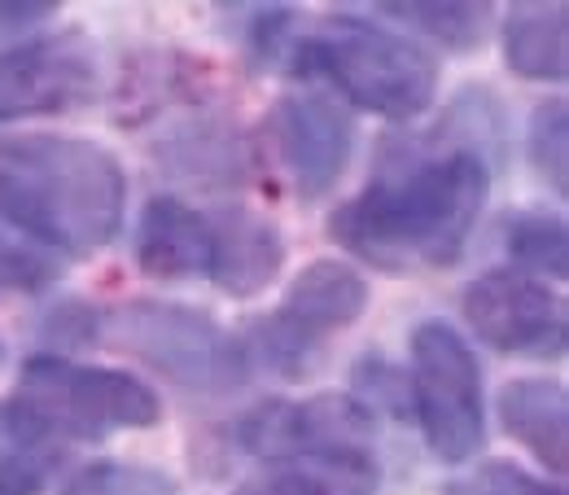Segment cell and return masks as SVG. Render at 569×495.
<instances>
[{"mask_svg": "<svg viewBox=\"0 0 569 495\" xmlns=\"http://www.w3.org/2000/svg\"><path fill=\"white\" fill-rule=\"evenodd\" d=\"M530 162L539 171V180H548L561 198H566V180H569V115L566 101H548L535 110L530 119Z\"/></svg>", "mask_w": 569, "mask_h": 495, "instance_id": "cell-20", "label": "cell"}, {"mask_svg": "<svg viewBox=\"0 0 569 495\" xmlns=\"http://www.w3.org/2000/svg\"><path fill=\"white\" fill-rule=\"evenodd\" d=\"M106 338L114 352H128L158 368L167 382L202 395H223L246 382L250 359L246 347L219 329V320L162 298H137L101 316V325L88 329V338Z\"/></svg>", "mask_w": 569, "mask_h": 495, "instance_id": "cell-4", "label": "cell"}, {"mask_svg": "<svg viewBox=\"0 0 569 495\" xmlns=\"http://www.w3.org/2000/svg\"><path fill=\"white\" fill-rule=\"evenodd\" d=\"M259 487L263 495H377L381 465L372 443L316 447V452H293L272 461Z\"/></svg>", "mask_w": 569, "mask_h": 495, "instance_id": "cell-14", "label": "cell"}, {"mask_svg": "<svg viewBox=\"0 0 569 495\" xmlns=\"http://www.w3.org/2000/svg\"><path fill=\"white\" fill-rule=\"evenodd\" d=\"M53 277H58V264L44 250H36L31 241H22V232H13L4 224V215H0V285L36 294V289H44Z\"/></svg>", "mask_w": 569, "mask_h": 495, "instance_id": "cell-22", "label": "cell"}, {"mask_svg": "<svg viewBox=\"0 0 569 495\" xmlns=\"http://www.w3.org/2000/svg\"><path fill=\"white\" fill-rule=\"evenodd\" d=\"M167 492L162 478L144 474V469H128L119 461H92L79 478H71V487L62 495H153Z\"/></svg>", "mask_w": 569, "mask_h": 495, "instance_id": "cell-23", "label": "cell"}, {"mask_svg": "<svg viewBox=\"0 0 569 495\" xmlns=\"http://www.w3.org/2000/svg\"><path fill=\"white\" fill-rule=\"evenodd\" d=\"M503 62L521 79L561 83L569 62L566 4H512L503 22Z\"/></svg>", "mask_w": 569, "mask_h": 495, "instance_id": "cell-16", "label": "cell"}, {"mask_svg": "<svg viewBox=\"0 0 569 495\" xmlns=\"http://www.w3.org/2000/svg\"><path fill=\"white\" fill-rule=\"evenodd\" d=\"M386 18L408 22L412 31H421L426 40L451 49V53H469L487 40L491 27V4H438V0H408V4H377Z\"/></svg>", "mask_w": 569, "mask_h": 495, "instance_id": "cell-18", "label": "cell"}, {"mask_svg": "<svg viewBox=\"0 0 569 495\" xmlns=\"http://www.w3.org/2000/svg\"><path fill=\"white\" fill-rule=\"evenodd\" d=\"M13 399L62 443L106 438L114 429H149L162 417L153 386H144L141 377L67 355H31L18 373Z\"/></svg>", "mask_w": 569, "mask_h": 495, "instance_id": "cell-5", "label": "cell"}, {"mask_svg": "<svg viewBox=\"0 0 569 495\" xmlns=\"http://www.w3.org/2000/svg\"><path fill=\"white\" fill-rule=\"evenodd\" d=\"M128 207V176L97 141L27 132L0 145V215L44 255L106 250Z\"/></svg>", "mask_w": 569, "mask_h": 495, "instance_id": "cell-2", "label": "cell"}, {"mask_svg": "<svg viewBox=\"0 0 569 495\" xmlns=\"http://www.w3.org/2000/svg\"><path fill=\"white\" fill-rule=\"evenodd\" d=\"M408 399L429 452L442 465H465L478 456L487 438V399H482V364L460 329L442 320H421L412 334L408 359Z\"/></svg>", "mask_w": 569, "mask_h": 495, "instance_id": "cell-6", "label": "cell"}, {"mask_svg": "<svg viewBox=\"0 0 569 495\" xmlns=\"http://www.w3.org/2000/svg\"><path fill=\"white\" fill-rule=\"evenodd\" d=\"M0 359H4V343H0Z\"/></svg>", "mask_w": 569, "mask_h": 495, "instance_id": "cell-25", "label": "cell"}, {"mask_svg": "<svg viewBox=\"0 0 569 495\" xmlns=\"http://www.w3.org/2000/svg\"><path fill=\"white\" fill-rule=\"evenodd\" d=\"M491 198V171L473 149L426 158L372 180L329 219V237L381 273L451 268Z\"/></svg>", "mask_w": 569, "mask_h": 495, "instance_id": "cell-1", "label": "cell"}, {"mask_svg": "<svg viewBox=\"0 0 569 495\" xmlns=\"http://www.w3.org/2000/svg\"><path fill=\"white\" fill-rule=\"evenodd\" d=\"M460 311L469 329L503 355L561 359L569 343L566 294L517 268H491L465 289Z\"/></svg>", "mask_w": 569, "mask_h": 495, "instance_id": "cell-8", "label": "cell"}, {"mask_svg": "<svg viewBox=\"0 0 569 495\" xmlns=\"http://www.w3.org/2000/svg\"><path fill=\"white\" fill-rule=\"evenodd\" d=\"M67 443L49 434L18 399L0 404V495H40L62 465Z\"/></svg>", "mask_w": 569, "mask_h": 495, "instance_id": "cell-17", "label": "cell"}, {"mask_svg": "<svg viewBox=\"0 0 569 495\" xmlns=\"http://www.w3.org/2000/svg\"><path fill=\"white\" fill-rule=\"evenodd\" d=\"M442 495H566L557 483L535 478L530 469L512 465V461H487L478 469H469L465 478L447 483Z\"/></svg>", "mask_w": 569, "mask_h": 495, "instance_id": "cell-21", "label": "cell"}, {"mask_svg": "<svg viewBox=\"0 0 569 495\" xmlns=\"http://www.w3.org/2000/svg\"><path fill=\"white\" fill-rule=\"evenodd\" d=\"M211 259V224L207 215L184 207L180 198H153L137 228V264L153 281H180V277H207Z\"/></svg>", "mask_w": 569, "mask_h": 495, "instance_id": "cell-13", "label": "cell"}, {"mask_svg": "<svg viewBox=\"0 0 569 495\" xmlns=\"http://www.w3.org/2000/svg\"><path fill=\"white\" fill-rule=\"evenodd\" d=\"M237 495H263V487L254 483V487H241V492H237Z\"/></svg>", "mask_w": 569, "mask_h": 495, "instance_id": "cell-24", "label": "cell"}, {"mask_svg": "<svg viewBox=\"0 0 569 495\" xmlns=\"http://www.w3.org/2000/svg\"><path fill=\"white\" fill-rule=\"evenodd\" d=\"M503 246H508L517 273L539 277V281H548V277H552V281H566L569 237H566V219H561V215H543V211L512 215Z\"/></svg>", "mask_w": 569, "mask_h": 495, "instance_id": "cell-19", "label": "cell"}, {"mask_svg": "<svg viewBox=\"0 0 569 495\" xmlns=\"http://www.w3.org/2000/svg\"><path fill=\"white\" fill-rule=\"evenodd\" d=\"M211 224V277L228 298H254L281 277L284 268V237L268 215L250 207H223Z\"/></svg>", "mask_w": 569, "mask_h": 495, "instance_id": "cell-12", "label": "cell"}, {"mask_svg": "<svg viewBox=\"0 0 569 495\" xmlns=\"http://www.w3.org/2000/svg\"><path fill=\"white\" fill-rule=\"evenodd\" d=\"M268 132L302 202L325 198L356 149V119L329 92H284L268 115Z\"/></svg>", "mask_w": 569, "mask_h": 495, "instance_id": "cell-10", "label": "cell"}, {"mask_svg": "<svg viewBox=\"0 0 569 495\" xmlns=\"http://www.w3.org/2000/svg\"><path fill=\"white\" fill-rule=\"evenodd\" d=\"M363 307H368V281L356 268L342 259H316L284 289L281 307L254 320L246 359H263L272 373L298 382L320 364L329 338L356 325Z\"/></svg>", "mask_w": 569, "mask_h": 495, "instance_id": "cell-7", "label": "cell"}, {"mask_svg": "<svg viewBox=\"0 0 569 495\" xmlns=\"http://www.w3.org/2000/svg\"><path fill=\"white\" fill-rule=\"evenodd\" d=\"M237 443L259 461H281L293 452L372 443V408L356 395H311V399H272L237 422Z\"/></svg>", "mask_w": 569, "mask_h": 495, "instance_id": "cell-11", "label": "cell"}, {"mask_svg": "<svg viewBox=\"0 0 569 495\" xmlns=\"http://www.w3.org/2000/svg\"><path fill=\"white\" fill-rule=\"evenodd\" d=\"M503 429L552 474H566L569 461V399L552 377H517L499 390Z\"/></svg>", "mask_w": 569, "mask_h": 495, "instance_id": "cell-15", "label": "cell"}, {"mask_svg": "<svg viewBox=\"0 0 569 495\" xmlns=\"http://www.w3.org/2000/svg\"><path fill=\"white\" fill-rule=\"evenodd\" d=\"M289 71L325 79L342 106L381 115L390 123L421 119L438 97V58L426 44L363 18H333L298 40Z\"/></svg>", "mask_w": 569, "mask_h": 495, "instance_id": "cell-3", "label": "cell"}, {"mask_svg": "<svg viewBox=\"0 0 569 495\" xmlns=\"http://www.w3.org/2000/svg\"><path fill=\"white\" fill-rule=\"evenodd\" d=\"M97 88V58L79 27L0 49V123L79 110Z\"/></svg>", "mask_w": 569, "mask_h": 495, "instance_id": "cell-9", "label": "cell"}]
</instances>
